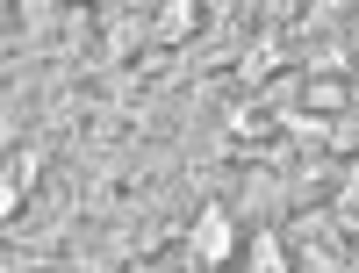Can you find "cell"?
<instances>
[{
    "label": "cell",
    "mask_w": 359,
    "mask_h": 273,
    "mask_svg": "<svg viewBox=\"0 0 359 273\" xmlns=\"http://www.w3.org/2000/svg\"><path fill=\"white\" fill-rule=\"evenodd\" d=\"M252 273H287V252H280V237H273V230L252 245Z\"/></svg>",
    "instance_id": "277c9868"
},
{
    "label": "cell",
    "mask_w": 359,
    "mask_h": 273,
    "mask_svg": "<svg viewBox=\"0 0 359 273\" xmlns=\"http://www.w3.org/2000/svg\"><path fill=\"white\" fill-rule=\"evenodd\" d=\"M36 173H43V151H22V159L8 166V187H0V208H8V223L22 216V201H29V187H36Z\"/></svg>",
    "instance_id": "3957f363"
},
{
    "label": "cell",
    "mask_w": 359,
    "mask_h": 273,
    "mask_svg": "<svg viewBox=\"0 0 359 273\" xmlns=\"http://www.w3.org/2000/svg\"><path fill=\"white\" fill-rule=\"evenodd\" d=\"M230 245H237V237H230V216H223V208H201V223H194V259L216 273V266H230Z\"/></svg>",
    "instance_id": "6da1fadb"
},
{
    "label": "cell",
    "mask_w": 359,
    "mask_h": 273,
    "mask_svg": "<svg viewBox=\"0 0 359 273\" xmlns=\"http://www.w3.org/2000/svg\"><path fill=\"white\" fill-rule=\"evenodd\" d=\"M302 101H309L316 115H338V108L352 101V79H345V65H323V72H302Z\"/></svg>",
    "instance_id": "7a4b0ae2"
}]
</instances>
